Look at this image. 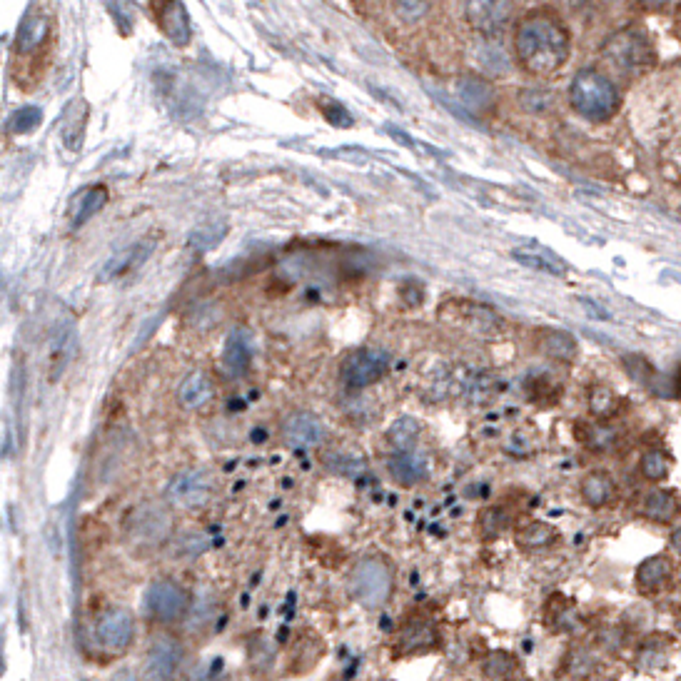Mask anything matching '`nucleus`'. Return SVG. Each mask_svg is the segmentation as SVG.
Returning a JSON list of instances; mask_svg holds the SVG:
<instances>
[{"instance_id": "39", "label": "nucleus", "mask_w": 681, "mask_h": 681, "mask_svg": "<svg viewBox=\"0 0 681 681\" xmlns=\"http://www.w3.org/2000/svg\"><path fill=\"white\" fill-rule=\"evenodd\" d=\"M420 430L422 427L415 417H400V420H395V425L387 430V442H390L392 447H397V450L410 452L412 445L417 442V437H420Z\"/></svg>"}, {"instance_id": "38", "label": "nucleus", "mask_w": 681, "mask_h": 681, "mask_svg": "<svg viewBox=\"0 0 681 681\" xmlns=\"http://www.w3.org/2000/svg\"><path fill=\"white\" fill-rule=\"evenodd\" d=\"M519 105L532 115H547L557 108V95L544 85H534V88H524L519 93Z\"/></svg>"}, {"instance_id": "25", "label": "nucleus", "mask_w": 681, "mask_h": 681, "mask_svg": "<svg viewBox=\"0 0 681 681\" xmlns=\"http://www.w3.org/2000/svg\"><path fill=\"white\" fill-rule=\"evenodd\" d=\"M457 95L464 103V108L474 110V113H492L494 105H497V90H494V85L474 73L462 75L457 80Z\"/></svg>"}, {"instance_id": "31", "label": "nucleus", "mask_w": 681, "mask_h": 681, "mask_svg": "<svg viewBox=\"0 0 681 681\" xmlns=\"http://www.w3.org/2000/svg\"><path fill=\"white\" fill-rule=\"evenodd\" d=\"M250 342H247L245 332L235 330L225 342L223 350V370L227 377H242L247 370H250Z\"/></svg>"}, {"instance_id": "40", "label": "nucleus", "mask_w": 681, "mask_h": 681, "mask_svg": "<svg viewBox=\"0 0 681 681\" xmlns=\"http://www.w3.org/2000/svg\"><path fill=\"white\" fill-rule=\"evenodd\" d=\"M669 469H672V459L662 450H649L639 462V472L649 482H664L669 477Z\"/></svg>"}, {"instance_id": "19", "label": "nucleus", "mask_w": 681, "mask_h": 681, "mask_svg": "<svg viewBox=\"0 0 681 681\" xmlns=\"http://www.w3.org/2000/svg\"><path fill=\"white\" fill-rule=\"evenodd\" d=\"M387 372V357L375 350H357L345 357L340 367V380L347 390H362L380 380Z\"/></svg>"}, {"instance_id": "23", "label": "nucleus", "mask_w": 681, "mask_h": 681, "mask_svg": "<svg viewBox=\"0 0 681 681\" xmlns=\"http://www.w3.org/2000/svg\"><path fill=\"white\" fill-rule=\"evenodd\" d=\"M579 494H582V502L589 509H607L617 502V479L607 469H594V472L584 474Z\"/></svg>"}, {"instance_id": "42", "label": "nucleus", "mask_w": 681, "mask_h": 681, "mask_svg": "<svg viewBox=\"0 0 681 681\" xmlns=\"http://www.w3.org/2000/svg\"><path fill=\"white\" fill-rule=\"evenodd\" d=\"M582 437L584 445L589 447V450H597V452H607L609 447L614 445V437H617V432L609 430L607 425H587V430H582Z\"/></svg>"}, {"instance_id": "27", "label": "nucleus", "mask_w": 681, "mask_h": 681, "mask_svg": "<svg viewBox=\"0 0 681 681\" xmlns=\"http://www.w3.org/2000/svg\"><path fill=\"white\" fill-rule=\"evenodd\" d=\"M75 350V332L70 325H60L58 330L50 332L48 347H45V370L50 380H58L60 372L68 367L70 357Z\"/></svg>"}, {"instance_id": "12", "label": "nucleus", "mask_w": 681, "mask_h": 681, "mask_svg": "<svg viewBox=\"0 0 681 681\" xmlns=\"http://www.w3.org/2000/svg\"><path fill=\"white\" fill-rule=\"evenodd\" d=\"M559 674L569 681H607V677H612V667L609 659L587 642V637H579L564 649Z\"/></svg>"}, {"instance_id": "36", "label": "nucleus", "mask_w": 681, "mask_h": 681, "mask_svg": "<svg viewBox=\"0 0 681 681\" xmlns=\"http://www.w3.org/2000/svg\"><path fill=\"white\" fill-rule=\"evenodd\" d=\"M153 242H135L133 247H128L125 252H120L118 257H113V260L108 262V267H105L103 272V280H113V277H120L125 275L128 270H133V267H138L140 262H145V257L153 252Z\"/></svg>"}, {"instance_id": "7", "label": "nucleus", "mask_w": 681, "mask_h": 681, "mask_svg": "<svg viewBox=\"0 0 681 681\" xmlns=\"http://www.w3.org/2000/svg\"><path fill=\"white\" fill-rule=\"evenodd\" d=\"M175 517L165 502H143L125 519V537L140 552H155L173 537Z\"/></svg>"}, {"instance_id": "29", "label": "nucleus", "mask_w": 681, "mask_h": 681, "mask_svg": "<svg viewBox=\"0 0 681 681\" xmlns=\"http://www.w3.org/2000/svg\"><path fill=\"white\" fill-rule=\"evenodd\" d=\"M215 397V385L203 370H195L180 382L178 400L185 410H203L210 405V400Z\"/></svg>"}, {"instance_id": "24", "label": "nucleus", "mask_w": 681, "mask_h": 681, "mask_svg": "<svg viewBox=\"0 0 681 681\" xmlns=\"http://www.w3.org/2000/svg\"><path fill=\"white\" fill-rule=\"evenodd\" d=\"M559 542H562V532H559L554 524L539 522V519L522 524V527L514 532V544H517L519 552L524 554L549 552V549L557 547Z\"/></svg>"}, {"instance_id": "43", "label": "nucleus", "mask_w": 681, "mask_h": 681, "mask_svg": "<svg viewBox=\"0 0 681 681\" xmlns=\"http://www.w3.org/2000/svg\"><path fill=\"white\" fill-rule=\"evenodd\" d=\"M589 407H592V412L597 417H612L619 412V400L607 387H594L592 397H589Z\"/></svg>"}, {"instance_id": "20", "label": "nucleus", "mask_w": 681, "mask_h": 681, "mask_svg": "<svg viewBox=\"0 0 681 681\" xmlns=\"http://www.w3.org/2000/svg\"><path fill=\"white\" fill-rule=\"evenodd\" d=\"M587 642L607 659H619L632 649L634 632L624 622H602L589 629Z\"/></svg>"}, {"instance_id": "49", "label": "nucleus", "mask_w": 681, "mask_h": 681, "mask_svg": "<svg viewBox=\"0 0 681 681\" xmlns=\"http://www.w3.org/2000/svg\"><path fill=\"white\" fill-rule=\"evenodd\" d=\"M519 681H537V679H532V677H522Z\"/></svg>"}, {"instance_id": "3", "label": "nucleus", "mask_w": 681, "mask_h": 681, "mask_svg": "<svg viewBox=\"0 0 681 681\" xmlns=\"http://www.w3.org/2000/svg\"><path fill=\"white\" fill-rule=\"evenodd\" d=\"M345 592L365 612H385L397 594V569L387 554H362L350 564Z\"/></svg>"}, {"instance_id": "22", "label": "nucleus", "mask_w": 681, "mask_h": 681, "mask_svg": "<svg viewBox=\"0 0 681 681\" xmlns=\"http://www.w3.org/2000/svg\"><path fill=\"white\" fill-rule=\"evenodd\" d=\"M479 669H482L484 681H519L527 677L524 659L509 649H487Z\"/></svg>"}, {"instance_id": "50", "label": "nucleus", "mask_w": 681, "mask_h": 681, "mask_svg": "<svg viewBox=\"0 0 681 681\" xmlns=\"http://www.w3.org/2000/svg\"><path fill=\"white\" fill-rule=\"evenodd\" d=\"M387 681H390V679H387Z\"/></svg>"}, {"instance_id": "18", "label": "nucleus", "mask_w": 681, "mask_h": 681, "mask_svg": "<svg viewBox=\"0 0 681 681\" xmlns=\"http://www.w3.org/2000/svg\"><path fill=\"white\" fill-rule=\"evenodd\" d=\"M220 612H223V604H220L218 594L213 592H203L195 597L193 594V604H190V612L185 617V622L180 624V637L185 642H205L210 637V632L218 624Z\"/></svg>"}, {"instance_id": "34", "label": "nucleus", "mask_w": 681, "mask_h": 681, "mask_svg": "<svg viewBox=\"0 0 681 681\" xmlns=\"http://www.w3.org/2000/svg\"><path fill=\"white\" fill-rule=\"evenodd\" d=\"M539 350L547 357L559 362H574L579 355L577 340L564 330H542L539 332Z\"/></svg>"}, {"instance_id": "45", "label": "nucleus", "mask_w": 681, "mask_h": 681, "mask_svg": "<svg viewBox=\"0 0 681 681\" xmlns=\"http://www.w3.org/2000/svg\"><path fill=\"white\" fill-rule=\"evenodd\" d=\"M392 5H395L397 18L405 20V23H417V20L425 18V15L430 13L432 3H420V0H400V3H392Z\"/></svg>"}, {"instance_id": "16", "label": "nucleus", "mask_w": 681, "mask_h": 681, "mask_svg": "<svg viewBox=\"0 0 681 681\" xmlns=\"http://www.w3.org/2000/svg\"><path fill=\"white\" fill-rule=\"evenodd\" d=\"M138 637L135 614L125 607H110L98 622V642L103 644L110 657H123L133 649Z\"/></svg>"}, {"instance_id": "8", "label": "nucleus", "mask_w": 681, "mask_h": 681, "mask_svg": "<svg viewBox=\"0 0 681 681\" xmlns=\"http://www.w3.org/2000/svg\"><path fill=\"white\" fill-rule=\"evenodd\" d=\"M190 644L178 632H158L143 659V681H180L188 664Z\"/></svg>"}, {"instance_id": "9", "label": "nucleus", "mask_w": 681, "mask_h": 681, "mask_svg": "<svg viewBox=\"0 0 681 681\" xmlns=\"http://www.w3.org/2000/svg\"><path fill=\"white\" fill-rule=\"evenodd\" d=\"M327 652V639L322 637L317 629H302L292 637V642L287 644L285 654H282V674L290 679H302L310 677L312 672L320 669V664L325 662Z\"/></svg>"}, {"instance_id": "14", "label": "nucleus", "mask_w": 681, "mask_h": 681, "mask_svg": "<svg viewBox=\"0 0 681 681\" xmlns=\"http://www.w3.org/2000/svg\"><path fill=\"white\" fill-rule=\"evenodd\" d=\"M215 494V479L208 469H183L170 479L165 489V504H173L180 509H203L210 504Z\"/></svg>"}, {"instance_id": "44", "label": "nucleus", "mask_w": 681, "mask_h": 681, "mask_svg": "<svg viewBox=\"0 0 681 681\" xmlns=\"http://www.w3.org/2000/svg\"><path fill=\"white\" fill-rule=\"evenodd\" d=\"M185 681H232V677L225 669L223 659H210V662L198 664Z\"/></svg>"}, {"instance_id": "30", "label": "nucleus", "mask_w": 681, "mask_h": 681, "mask_svg": "<svg viewBox=\"0 0 681 681\" xmlns=\"http://www.w3.org/2000/svg\"><path fill=\"white\" fill-rule=\"evenodd\" d=\"M642 517L654 524H674L679 517V499L672 489H652L642 499Z\"/></svg>"}, {"instance_id": "35", "label": "nucleus", "mask_w": 681, "mask_h": 681, "mask_svg": "<svg viewBox=\"0 0 681 681\" xmlns=\"http://www.w3.org/2000/svg\"><path fill=\"white\" fill-rule=\"evenodd\" d=\"M105 203H108V190H105L103 185H95V188L80 193L78 198L73 200V205H70L68 213L70 227H80L83 223H88Z\"/></svg>"}, {"instance_id": "41", "label": "nucleus", "mask_w": 681, "mask_h": 681, "mask_svg": "<svg viewBox=\"0 0 681 681\" xmlns=\"http://www.w3.org/2000/svg\"><path fill=\"white\" fill-rule=\"evenodd\" d=\"M477 58L479 63L484 65L487 70H492V73L497 75H504L509 70V58L504 55V48L502 43H484L477 48Z\"/></svg>"}, {"instance_id": "4", "label": "nucleus", "mask_w": 681, "mask_h": 681, "mask_svg": "<svg viewBox=\"0 0 681 681\" xmlns=\"http://www.w3.org/2000/svg\"><path fill=\"white\" fill-rule=\"evenodd\" d=\"M569 105L589 123H609L622 110V90L599 68H582L569 85Z\"/></svg>"}, {"instance_id": "6", "label": "nucleus", "mask_w": 681, "mask_h": 681, "mask_svg": "<svg viewBox=\"0 0 681 681\" xmlns=\"http://www.w3.org/2000/svg\"><path fill=\"white\" fill-rule=\"evenodd\" d=\"M445 649V632L440 622L425 614H412L392 634L390 654L392 662H410V659L432 657Z\"/></svg>"}, {"instance_id": "11", "label": "nucleus", "mask_w": 681, "mask_h": 681, "mask_svg": "<svg viewBox=\"0 0 681 681\" xmlns=\"http://www.w3.org/2000/svg\"><path fill=\"white\" fill-rule=\"evenodd\" d=\"M542 627L544 632L552 637L564 639H579L587 632V617H584L582 607L574 597L562 592H552L542 604Z\"/></svg>"}, {"instance_id": "5", "label": "nucleus", "mask_w": 681, "mask_h": 681, "mask_svg": "<svg viewBox=\"0 0 681 681\" xmlns=\"http://www.w3.org/2000/svg\"><path fill=\"white\" fill-rule=\"evenodd\" d=\"M193 592L173 577H160L145 592V617L158 632H175L185 622Z\"/></svg>"}, {"instance_id": "2", "label": "nucleus", "mask_w": 681, "mask_h": 681, "mask_svg": "<svg viewBox=\"0 0 681 681\" xmlns=\"http://www.w3.org/2000/svg\"><path fill=\"white\" fill-rule=\"evenodd\" d=\"M55 55V15L45 5L33 3L15 33L10 53V78L30 93L43 83Z\"/></svg>"}, {"instance_id": "48", "label": "nucleus", "mask_w": 681, "mask_h": 681, "mask_svg": "<svg viewBox=\"0 0 681 681\" xmlns=\"http://www.w3.org/2000/svg\"><path fill=\"white\" fill-rule=\"evenodd\" d=\"M322 110H325V118L330 120L332 125H337V128H350L352 125V118L350 113H347L345 108H342L340 103H330V105H322Z\"/></svg>"}, {"instance_id": "33", "label": "nucleus", "mask_w": 681, "mask_h": 681, "mask_svg": "<svg viewBox=\"0 0 681 681\" xmlns=\"http://www.w3.org/2000/svg\"><path fill=\"white\" fill-rule=\"evenodd\" d=\"M512 527V514L504 507H484L477 514V539L484 544H492L507 534Z\"/></svg>"}, {"instance_id": "1", "label": "nucleus", "mask_w": 681, "mask_h": 681, "mask_svg": "<svg viewBox=\"0 0 681 681\" xmlns=\"http://www.w3.org/2000/svg\"><path fill=\"white\" fill-rule=\"evenodd\" d=\"M572 55V33L554 10L539 8L522 15L514 28V58L524 73L552 78Z\"/></svg>"}, {"instance_id": "37", "label": "nucleus", "mask_w": 681, "mask_h": 681, "mask_svg": "<svg viewBox=\"0 0 681 681\" xmlns=\"http://www.w3.org/2000/svg\"><path fill=\"white\" fill-rule=\"evenodd\" d=\"M512 255H514V260H519L522 265L532 267V270L549 272V275H564V272H567L564 262L557 260V257H554L552 252H547V250H537V247H524V250H514Z\"/></svg>"}, {"instance_id": "10", "label": "nucleus", "mask_w": 681, "mask_h": 681, "mask_svg": "<svg viewBox=\"0 0 681 681\" xmlns=\"http://www.w3.org/2000/svg\"><path fill=\"white\" fill-rule=\"evenodd\" d=\"M604 55L624 73H642L654 65V50L647 35L637 28H624L604 43Z\"/></svg>"}, {"instance_id": "17", "label": "nucleus", "mask_w": 681, "mask_h": 681, "mask_svg": "<svg viewBox=\"0 0 681 681\" xmlns=\"http://www.w3.org/2000/svg\"><path fill=\"white\" fill-rule=\"evenodd\" d=\"M280 437L282 442H285V447H290V450H310V447H317L325 442L327 427L315 412L297 410L290 412V415L282 420Z\"/></svg>"}, {"instance_id": "28", "label": "nucleus", "mask_w": 681, "mask_h": 681, "mask_svg": "<svg viewBox=\"0 0 681 681\" xmlns=\"http://www.w3.org/2000/svg\"><path fill=\"white\" fill-rule=\"evenodd\" d=\"M158 23L163 33L173 40L178 48H185L193 38V28H190L188 10L183 3H160L158 8Z\"/></svg>"}, {"instance_id": "47", "label": "nucleus", "mask_w": 681, "mask_h": 681, "mask_svg": "<svg viewBox=\"0 0 681 681\" xmlns=\"http://www.w3.org/2000/svg\"><path fill=\"white\" fill-rule=\"evenodd\" d=\"M227 232V225H208V227H203V230H198L195 232V237H193V242H200L198 247H213L215 242L220 240Z\"/></svg>"}, {"instance_id": "32", "label": "nucleus", "mask_w": 681, "mask_h": 681, "mask_svg": "<svg viewBox=\"0 0 681 681\" xmlns=\"http://www.w3.org/2000/svg\"><path fill=\"white\" fill-rule=\"evenodd\" d=\"M387 469H390V477L395 479L400 487H415L420 484L422 479L427 477V464L422 457H415L412 452H402L395 454V457L387 462Z\"/></svg>"}, {"instance_id": "13", "label": "nucleus", "mask_w": 681, "mask_h": 681, "mask_svg": "<svg viewBox=\"0 0 681 681\" xmlns=\"http://www.w3.org/2000/svg\"><path fill=\"white\" fill-rule=\"evenodd\" d=\"M674 587H677V559L672 554H649L634 569V589L642 599H662Z\"/></svg>"}, {"instance_id": "21", "label": "nucleus", "mask_w": 681, "mask_h": 681, "mask_svg": "<svg viewBox=\"0 0 681 681\" xmlns=\"http://www.w3.org/2000/svg\"><path fill=\"white\" fill-rule=\"evenodd\" d=\"M514 15V3L509 0H482V3H467V20L479 30V33L489 35H499L504 30V25L512 20Z\"/></svg>"}, {"instance_id": "26", "label": "nucleus", "mask_w": 681, "mask_h": 681, "mask_svg": "<svg viewBox=\"0 0 681 681\" xmlns=\"http://www.w3.org/2000/svg\"><path fill=\"white\" fill-rule=\"evenodd\" d=\"M280 654L265 632H255L247 637V669L255 679H265L275 672Z\"/></svg>"}, {"instance_id": "46", "label": "nucleus", "mask_w": 681, "mask_h": 681, "mask_svg": "<svg viewBox=\"0 0 681 681\" xmlns=\"http://www.w3.org/2000/svg\"><path fill=\"white\" fill-rule=\"evenodd\" d=\"M35 125H40V110L38 108H23L13 115L10 120V128L13 133H30L35 130Z\"/></svg>"}, {"instance_id": "15", "label": "nucleus", "mask_w": 681, "mask_h": 681, "mask_svg": "<svg viewBox=\"0 0 681 681\" xmlns=\"http://www.w3.org/2000/svg\"><path fill=\"white\" fill-rule=\"evenodd\" d=\"M677 652V637L667 632H649L644 637L634 639L632 644V669L637 674H659L672 664Z\"/></svg>"}]
</instances>
